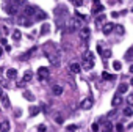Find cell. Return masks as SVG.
<instances>
[{"label":"cell","mask_w":133,"mask_h":132,"mask_svg":"<svg viewBox=\"0 0 133 132\" xmlns=\"http://www.w3.org/2000/svg\"><path fill=\"white\" fill-rule=\"evenodd\" d=\"M45 55H47V58L50 60V63H52L53 66H59V55H58V53H53V52H47Z\"/></svg>","instance_id":"6da1fadb"},{"label":"cell","mask_w":133,"mask_h":132,"mask_svg":"<svg viewBox=\"0 0 133 132\" xmlns=\"http://www.w3.org/2000/svg\"><path fill=\"white\" fill-rule=\"evenodd\" d=\"M92 3H94V7H92V14H99V13H102L103 10H105V7L100 3V0H92Z\"/></svg>","instance_id":"7a4b0ae2"},{"label":"cell","mask_w":133,"mask_h":132,"mask_svg":"<svg viewBox=\"0 0 133 132\" xmlns=\"http://www.w3.org/2000/svg\"><path fill=\"white\" fill-rule=\"evenodd\" d=\"M36 10H38V8H35V7H24V16H25V17L35 16Z\"/></svg>","instance_id":"3957f363"},{"label":"cell","mask_w":133,"mask_h":132,"mask_svg":"<svg viewBox=\"0 0 133 132\" xmlns=\"http://www.w3.org/2000/svg\"><path fill=\"white\" fill-rule=\"evenodd\" d=\"M114 24H103L102 25V32H103V35H110L113 30H114Z\"/></svg>","instance_id":"277c9868"},{"label":"cell","mask_w":133,"mask_h":132,"mask_svg":"<svg viewBox=\"0 0 133 132\" xmlns=\"http://www.w3.org/2000/svg\"><path fill=\"white\" fill-rule=\"evenodd\" d=\"M80 107H82L83 110H88V109H91V107H92V99H91V98H86V99H83V101H82V104H80Z\"/></svg>","instance_id":"5b68a950"},{"label":"cell","mask_w":133,"mask_h":132,"mask_svg":"<svg viewBox=\"0 0 133 132\" xmlns=\"http://www.w3.org/2000/svg\"><path fill=\"white\" fill-rule=\"evenodd\" d=\"M0 132H10V121L8 119L0 121Z\"/></svg>","instance_id":"8992f818"},{"label":"cell","mask_w":133,"mask_h":132,"mask_svg":"<svg viewBox=\"0 0 133 132\" xmlns=\"http://www.w3.org/2000/svg\"><path fill=\"white\" fill-rule=\"evenodd\" d=\"M5 10H6V13H8L10 16H16V14H17V11H19V8H17L16 5H13V3H11V5H8Z\"/></svg>","instance_id":"52a82bcc"},{"label":"cell","mask_w":133,"mask_h":132,"mask_svg":"<svg viewBox=\"0 0 133 132\" xmlns=\"http://www.w3.org/2000/svg\"><path fill=\"white\" fill-rule=\"evenodd\" d=\"M38 76L41 79H45L49 76V68H45V66H41V68H38Z\"/></svg>","instance_id":"ba28073f"},{"label":"cell","mask_w":133,"mask_h":132,"mask_svg":"<svg viewBox=\"0 0 133 132\" xmlns=\"http://www.w3.org/2000/svg\"><path fill=\"white\" fill-rule=\"evenodd\" d=\"M35 19H36V21H45V19H47V13H44V11H41V10H36Z\"/></svg>","instance_id":"9c48e42d"},{"label":"cell","mask_w":133,"mask_h":132,"mask_svg":"<svg viewBox=\"0 0 133 132\" xmlns=\"http://www.w3.org/2000/svg\"><path fill=\"white\" fill-rule=\"evenodd\" d=\"M122 102V94H119V93H116L114 94V98H113V101H111V104H113V107H117L119 104Z\"/></svg>","instance_id":"30bf717a"},{"label":"cell","mask_w":133,"mask_h":132,"mask_svg":"<svg viewBox=\"0 0 133 132\" xmlns=\"http://www.w3.org/2000/svg\"><path fill=\"white\" fill-rule=\"evenodd\" d=\"M52 93H53L55 96H61V94H63V87H61V85H53V87H52Z\"/></svg>","instance_id":"8fae6325"},{"label":"cell","mask_w":133,"mask_h":132,"mask_svg":"<svg viewBox=\"0 0 133 132\" xmlns=\"http://www.w3.org/2000/svg\"><path fill=\"white\" fill-rule=\"evenodd\" d=\"M89 33H91V30H89L88 27H82V28H80V36H82L83 39H86V38L89 36Z\"/></svg>","instance_id":"7c38bea8"},{"label":"cell","mask_w":133,"mask_h":132,"mask_svg":"<svg viewBox=\"0 0 133 132\" xmlns=\"http://www.w3.org/2000/svg\"><path fill=\"white\" fill-rule=\"evenodd\" d=\"M16 77H17V71H16V69H13V68H11V69H8V71H6V79H10V80L13 79V80H14Z\"/></svg>","instance_id":"4fadbf2b"},{"label":"cell","mask_w":133,"mask_h":132,"mask_svg":"<svg viewBox=\"0 0 133 132\" xmlns=\"http://www.w3.org/2000/svg\"><path fill=\"white\" fill-rule=\"evenodd\" d=\"M2 105H3L5 109H8V107L11 105V104H10V98H8L5 93H2Z\"/></svg>","instance_id":"5bb4252c"},{"label":"cell","mask_w":133,"mask_h":132,"mask_svg":"<svg viewBox=\"0 0 133 132\" xmlns=\"http://www.w3.org/2000/svg\"><path fill=\"white\" fill-rule=\"evenodd\" d=\"M33 79V73L31 71H27L25 74H24V79H22V83H27V82H30Z\"/></svg>","instance_id":"9a60e30c"},{"label":"cell","mask_w":133,"mask_h":132,"mask_svg":"<svg viewBox=\"0 0 133 132\" xmlns=\"http://www.w3.org/2000/svg\"><path fill=\"white\" fill-rule=\"evenodd\" d=\"M24 98H25L27 101H30V102H33V101H35V94H33L31 91H28V90H25V91H24Z\"/></svg>","instance_id":"2e32d148"},{"label":"cell","mask_w":133,"mask_h":132,"mask_svg":"<svg viewBox=\"0 0 133 132\" xmlns=\"http://www.w3.org/2000/svg\"><path fill=\"white\" fill-rule=\"evenodd\" d=\"M11 3L21 8V7H27V0H11Z\"/></svg>","instance_id":"e0dca14e"},{"label":"cell","mask_w":133,"mask_h":132,"mask_svg":"<svg viewBox=\"0 0 133 132\" xmlns=\"http://www.w3.org/2000/svg\"><path fill=\"white\" fill-rule=\"evenodd\" d=\"M80 69H82V68H80V64H78V63H72V64H71V71H72L74 74H78Z\"/></svg>","instance_id":"ac0fdd59"},{"label":"cell","mask_w":133,"mask_h":132,"mask_svg":"<svg viewBox=\"0 0 133 132\" xmlns=\"http://www.w3.org/2000/svg\"><path fill=\"white\" fill-rule=\"evenodd\" d=\"M50 32V24H42V27H41V35L44 36V35H47Z\"/></svg>","instance_id":"d6986e66"},{"label":"cell","mask_w":133,"mask_h":132,"mask_svg":"<svg viewBox=\"0 0 133 132\" xmlns=\"http://www.w3.org/2000/svg\"><path fill=\"white\" fill-rule=\"evenodd\" d=\"M127 90H128V85L127 83H121L119 88H117V93L119 94H124V93H127Z\"/></svg>","instance_id":"ffe728a7"},{"label":"cell","mask_w":133,"mask_h":132,"mask_svg":"<svg viewBox=\"0 0 133 132\" xmlns=\"http://www.w3.org/2000/svg\"><path fill=\"white\" fill-rule=\"evenodd\" d=\"M39 112H41L39 107H36V105H31V107H30V116H36Z\"/></svg>","instance_id":"44dd1931"},{"label":"cell","mask_w":133,"mask_h":132,"mask_svg":"<svg viewBox=\"0 0 133 132\" xmlns=\"http://www.w3.org/2000/svg\"><path fill=\"white\" fill-rule=\"evenodd\" d=\"M102 132H113V124H111L110 121H108V123H105V124H103Z\"/></svg>","instance_id":"7402d4cb"},{"label":"cell","mask_w":133,"mask_h":132,"mask_svg":"<svg viewBox=\"0 0 133 132\" xmlns=\"http://www.w3.org/2000/svg\"><path fill=\"white\" fill-rule=\"evenodd\" d=\"M83 60H86V61H88V60H89V61H94V60H92V53H91L89 50L83 52Z\"/></svg>","instance_id":"603a6c76"},{"label":"cell","mask_w":133,"mask_h":132,"mask_svg":"<svg viewBox=\"0 0 133 132\" xmlns=\"http://www.w3.org/2000/svg\"><path fill=\"white\" fill-rule=\"evenodd\" d=\"M103 22H105V14H100V16L96 19V24L100 27V25H103Z\"/></svg>","instance_id":"cb8c5ba5"},{"label":"cell","mask_w":133,"mask_h":132,"mask_svg":"<svg viewBox=\"0 0 133 132\" xmlns=\"http://www.w3.org/2000/svg\"><path fill=\"white\" fill-rule=\"evenodd\" d=\"M124 115H125V116H131V115H133V107H130V105L125 107V109H124Z\"/></svg>","instance_id":"d4e9b609"},{"label":"cell","mask_w":133,"mask_h":132,"mask_svg":"<svg viewBox=\"0 0 133 132\" xmlns=\"http://www.w3.org/2000/svg\"><path fill=\"white\" fill-rule=\"evenodd\" d=\"M21 36H22V35H21L19 30H14V32H13V38H14V41H21Z\"/></svg>","instance_id":"484cf974"},{"label":"cell","mask_w":133,"mask_h":132,"mask_svg":"<svg viewBox=\"0 0 133 132\" xmlns=\"http://www.w3.org/2000/svg\"><path fill=\"white\" fill-rule=\"evenodd\" d=\"M100 55H102L103 58H108V57H111V50H110V49H103Z\"/></svg>","instance_id":"4316f807"},{"label":"cell","mask_w":133,"mask_h":132,"mask_svg":"<svg viewBox=\"0 0 133 132\" xmlns=\"http://www.w3.org/2000/svg\"><path fill=\"white\" fill-rule=\"evenodd\" d=\"M102 77L105 80H114V76L113 74H108V73H102Z\"/></svg>","instance_id":"83f0119b"},{"label":"cell","mask_w":133,"mask_h":132,"mask_svg":"<svg viewBox=\"0 0 133 132\" xmlns=\"http://www.w3.org/2000/svg\"><path fill=\"white\" fill-rule=\"evenodd\" d=\"M125 58H127V60L133 58V46H131V47H130V49H128V50L125 52Z\"/></svg>","instance_id":"f1b7e54d"},{"label":"cell","mask_w":133,"mask_h":132,"mask_svg":"<svg viewBox=\"0 0 133 132\" xmlns=\"http://www.w3.org/2000/svg\"><path fill=\"white\" fill-rule=\"evenodd\" d=\"M77 129H78V126H77V124H71V126L66 127V130H68V132H75Z\"/></svg>","instance_id":"f546056e"},{"label":"cell","mask_w":133,"mask_h":132,"mask_svg":"<svg viewBox=\"0 0 133 132\" xmlns=\"http://www.w3.org/2000/svg\"><path fill=\"white\" fill-rule=\"evenodd\" d=\"M113 68H114L116 71H121V68H122V64H121V61H114V63H113Z\"/></svg>","instance_id":"4dcf8cb0"},{"label":"cell","mask_w":133,"mask_h":132,"mask_svg":"<svg viewBox=\"0 0 133 132\" xmlns=\"http://www.w3.org/2000/svg\"><path fill=\"white\" fill-rule=\"evenodd\" d=\"M114 28H116V32H117V33H119V35H124V32H125V30H124V27H122V25H116V27H114Z\"/></svg>","instance_id":"1f68e13d"},{"label":"cell","mask_w":133,"mask_h":132,"mask_svg":"<svg viewBox=\"0 0 133 132\" xmlns=\"http://www.w3.org/2000/svg\"><path fill=\"white\" fill-rule=\"evenodd\" d=\"M55 121H56L58 124H63V121H64V119H63V116H61V115H55Z\"/></svg>","instance_id":"d6a6232c"},{"label":"cell","mask_w":133,"mask_h":132,"mask_svg":"<svg viewBox=\"0 0 133 132\" xmlns=\"http://www.w3.org/2000/svg\"><path fill=\"white\" fill-rule=\"evenodd\" d=\"M116 130H117V132H124V124H122V123H117V124H116Z\"/></svg>","instance_id":"836d02e7"},{"label":"cell","mask_w":133,"mask_h":132,"mask_svg":"<svg viewBox=\"0 0 133 132\" xmlns=\"http://www.w3.org/2000/svg\"><path fill=\"white\" fill-rule=\"evenodd\" d=\"M127 102H128V105H130V107H133V93H131V94H128Z\"/></svg>","instance_id":"e575fe53"},{"label":"cell","mask_w":133,"mask_h":132,"mask_svg":"<svg viewBox=\"0 0 133 132\" xmlns=\"http://www.w3.org/2000/svg\"><path fill=\"white\" fill-rule=\"evenodd\" d=\"M45 130H47V127H45L44 124H39V126H38V132H45Z\"/></svg>","instance_id":"d590c367"},{"label":"cell","mask_w":133,"mask_h":132,"mask_svg":"<svg viewBox=\"0 0 133 132\" xmlns=\"http://www.w3.org/2000/svg\"><path fill=\"white\" fill-rule=\"evenodd\" d=\"M91 129H92V132H99V124H97V123H94Z\"/></svg>","instance_id":"8d00e7d4"},{"label":"cell","mask_w":133,"mask_h":132,"mask_svg":"<svg viewBox=\"0 0 133 132\" xmlns=\"http://www.w3.org/2000/svg\"><path fill=\"white\" fill-rule=\"evenodd\" d=\"M74 5L75 7H82L83 5V0H74Z\"/></svg>","instance_id":"74e56055"},{"label":"cell","mask_w":133,"mask_h":132,"mask_svg":"<svg viewBox=\"0 0 133 132\" xmlns=\"http://www.w3.org/2000/svg\"><path fill=\"white\" fill-rule=\"evenodd\" d=\"M111 17H113V19H117V17H119V13H111Z\"/></svg>","instance_id":"f35d334b"},{"label":"cell","mask_w":133,"mask_h":132,"mask_svg":"<svg viewBox=\"0 0 133 132\" xmlns=\"http://www.w3.org/2000/svg\"><path fill=\"white\" fill-rule=\"evenodd\" d=\"M41 109H42L44 112H47V105H45V104H41Z\"/></svg>","instance_id":"ab89813d"},{"label":"cell","mask_w":133,"mask_h":132,"mask_svg":"<svg viewBox=\"0 0 133 132\" xmlns=\"http://www.w3.org/2000/svg\"><path fill=\"white\" fill-rule=\"evenodd\" d=\"M0 43H2V44H5V46H6V38H2V39H0Z\"/></svg>","instance_id":"60d3db41"},{"label":"cell","mask_w":133,"mask_h":132,"mask_svg":"<svg viewBox=\"0 0 133 132\" xmlns=\"http://www.w3.org/2000/svg\"><path fill=\"white\" fill-rule=\"evenodd\" d=\"M114 115H116V110H113V112H110V115H108V116L111 118V116H114Z\"/></svg>","instance_id":"b9f144b4"},{"label":"cell","mask_w":133,"mask_h":132,"mask_svg":"<svg viewBox=\"0 0 133 132\" xmlns=\"http://www.w3.org/2000/svg\"><path fill=\"white\" fill-rule=\"evenodd\" d=\"M3 55V50H2V47H0V57H2Z\"/></svg>","instance_id":"7bdbcfd3"},{"label":"cell","mask_w":133,"mask_h":132,"mask_svg":"<svg viewBox=\"0 0 133 132\" xmlns=\"http://www.w3.org/2000/svg\"><path fill=\"white\" fill-rule=\"evenodd\" d=\"M130 73H133V64H131V66H130Z\"/></svg>","instance_id":"ee69618b"},{"label":"cell","mask_w":133,"mask_h":132,"mask_svg":"<svg viewBox=\"0 0 133 132\" xmlns=\"http://www.w3.org/2000/svg\"><path fill=\"white\" fill-rule=\"evenodd\" d=\"M130 83H131V85H133V77H131V80H130Z\"/></svg>","instance_id":"f6af8a7d"},{"label":"cell","mask_w":133,"mask_h":132,"mask_svg":"<svg viewBox=\"0 0 133 132\" xmlns=\"http://www.w3.org/2000/svg\"><path fill=\"white\" fill-rule=\"evenodd\" d=\"M0 96H2V87H0Z\"/></svg>","instance_id":"bcb514c9"},{"label":"cell","mask_w":133,"mask_h":132,"mask_svg":"<svg viewBox=\"0 0 133 132\" xmlns=\"http://www.w3.org/2000/svg\"><path fill=\"white\" fill-rule=\"evenodd\" d=\"M2 71H3V69H2V68H0V73H2Z\"/></svg>","instance_id":"7dc6e473"}]
</instances>
